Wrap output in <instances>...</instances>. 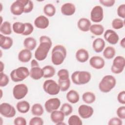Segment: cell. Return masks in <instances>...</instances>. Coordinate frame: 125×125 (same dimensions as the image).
Returning a JSON list of instances; mask_svg holds the SVG:
<instances>
[{
    "label": "cell",
    "mask_w": 125,
    "mask_h": 125,
    "mask_svg": "<svg viewBox=\"0 0 125 125\" xmlns=\"http://www.w3.org/2000/svg\"><path fill=\"white\" fill-rule=\"evenodd\" d=\"M116 84L115 78L111 75L104 76L99 84L100 90L103 93H108L114 88Z\"/></svg>",
    "instance_id": "3"
},
{
    "label": "cell",
    "mask_w": 125,
    "mask_h": 125,
    "mask_svg": "<svg viewBox=\"0 0 125 125\" xmlns=\"http://www.w3.org/2000/svg\"><path fill=\"white\" fill-rule=\"evenodd\" d=\"M43 71V77L44 78H51L55 74L56 71L54 67L51 65H45L42 68Z\"/></svg>",
    "instance_id": "32"
},
{
    "label": "cell",
    "mask_w": 125,
    "mask_h": 125,
    "mask_svg": "<svg viewBox=\"0 0 125 125\" xmlns=\"http://www.w3.org/2000/svg\"><path fill=\"white\" fill-rule=\"evenodd\" d=\"M29 75V69L24 66H20L13 69L10 74L11 80L14 82H21L28 77Z\"/></svg>",
    "instance_id": "5"
},
{
    "label": "cell",
    "mask_w": 125,
    "mask_h": 125,
    "mask_svg": "<svg viewBox=\"0 0 125 125\" xmlns=\"http://www.w3.org/2000/svg\"><path fill=\"white\" fill-rule=\"evenodd\" d=\"M31 112L33 115L36 116H42L44 112L42 105L39 103L34 104L31 107Z\"/></svg>",
    "instance_id": "35"
},
{
    "label": "cell",
    "mask_w": 125,
    "mask_h": 125,
    "mask_svg": "<svg viewBox=\"0 0 125 125\" xmlns=\"http://www.w3.org/2000/svg\"><path fill=\"white\" fill-rule=\"evenodd\" d=\"M91 74L86 71H76L71 76L72 82L76 85H82L87 83L91 80Z\"/></svg>",
    "instance_id": "4"
},
{
    "label": "cell",
    "mask_w": 125,
    "mask_h": 125,
    "mask_svg": "<svg viewBox=\"0 0 125 125\" xmlns=\"http://www.w3.org/2000/svg\"><path fill=\"white\" fill-rule=\"evenodd\" d=\"M24 5L21 0H17L12 3L10 6V11L16 16H20L24 13Z\"/></svg>",
    "instance_id": "14"
},
{
    "label": "cell",
    "mask_w": 125,
    "mask_h": 125,
    "mask_svg": "<svg viewBox=\"0 0 125 125\" xmlns=\"http://www.w3.org/2000/svg\"><path fill=\"white\" fill-rule=\"evenodd\" d=\"M0 33L3 35H10L12 33L11 25L10 22L8 21H5L2 23L0 26Z\"/></svg>",
    "instance_id": "30"
},
{
    "label": "cell",
    "mask_w": 125,
    "mask_h": 125,
    "mask_svg": "<svg viewBox=\"0 0 125 125\" xmlns=\"http://www.w3.org/2000/svg\"><path fill=\"white\" fill-rule=\"evenodd\" d=\"M68 124L69 125H82L83 122L78 115H72L68 118Z\"/></svg>",
    "instance_id": "37"
},
{
    "label": "cell",
    "mask_w": 125,
    "mask_h": 125,
    "mask_svg": "<svg viewBox=\"0 0 125 125\" xmlns=\"http://www.w3.org/2000/svg\"><path fill=\"white\" fill-rule=\"evenodd\" d=\"M30 105L26 101H21L17 103L16 104V108L18 111L21 113H26L28 112L30 109Z\"/></svg>",
    "instance_id": "26"
},
{
    "label": "cell",
    "mask_w": 125,
    "mask_h": 125,
    "mask_svg": "<svg viewBox=\"0 0 125 125\" xmlns=\"http://www.w3.org/2000/svg\"><path fill=\"white\" fill-rule=\"evenodd\" d=\"M99 2L101 4L105 7H109L113 6L115 3V0H100Z\"/></svg>",
    "instance_id": "49"
},
{
    "label": "cell",
    "mask_w": 125,
    "mask_h": 125,
    "mask_svg": "<svg viewBox=\"0 0 125 125\" xmlns=\"http://www.w3.org/2000/svg\"><path fill=\"white\" fill-rule=\"evenodd\" d=\"M70 79H67L64 80H58V84L60 86V90L62 91L65 92L67 90L70 86Z\"/></svg>",
    "instance_id": "36"
},
{
    "label": "cell",
    "mask_w": 125,
    "mask_h": 125,
    "mask_svg": "<svg viewBox=\"0 0 125 125\" xmlns=\"http://www.w3.org/2000/svg\"><path fill=\"white\" fill-rule=\"evenodd\" d=\"M56 8L55 6L51 3L45 4L43 7V12L45 15L48 17H52L56 13Z\"/></svg>",
    "instance_id": "33"
},
{
    "label": "cell",
    "mask_w": 125,
    "mask_h": 125,
    "mask_svg": "<svg viewBox=\"0 0 125 125\" xmlns=\"http://www.w3.org/2000/svg\"><path fill=\"white\" fill-rule=\"evenodd\" d=\"M31 67H38V66H39V64L38 63V62L35 60V59H33L31 61Z\"/></svg>",
    "instance_id": "51"
},
{
    "label": "cell",
    "mask_w": 125,
    "mask_h": 125,
    "mask_svg": "<svg viewBox=\"0 0 125 125\" xmlns=\"http://www.w3.org/2000/svg\"><path fill=\"white\" fill-rule=\"evenodd\" d=\"M64 113L61 110H54L51 112L50 118L52 122L57 125L58 123L63 122L64 119Z\"/></svg>",
    "instance_id": "21"
},
{
    "label": "cell",
    "mask_w": 125,
    "mask_h": 125,
    "mask_svg": "<svg viewBox=\"0 0 125 125\" xmlns=\"http://www.w3.org/2000/svg\"><path fill=\"white\" fill-rule=\"evenodd\" d=\"M25 28V23L21 22H15L12 25V29L14 33L18 34H22Z\"/></svg>",
    "instance_id": "31"
},
{
    "label": "cell",
    "mask_w": 125,
    "mask_h": 125,
    "mask_svg": "<svg viewBox=\"0 0 125 125\" xmlns=\"http://www.w3.org/2000/svg\"><path fill=\"white\" fill-rule=\"evenodd\" d=\"M0 91H1V98H2V90L0 89Z\"/></svg>",
    "instance_id": "55"
},
{
    "label": "cell",
    "mask_w": 125,
    "mask_h": 125,
    "mask_svg": "<svg viewBox=\"0 0 125 125\" xmlns=\"http://www.w3.org/2000/svg\"><path fill=\"white\" fill-rule=\"evenodd\" d=\"M116 114L121 119H125V106L123 105L119 107L116 110Z\"/></svg>",
    "instance_id": "45"
},
{
    "label": "cell",
    "mask_w": 125,
    "mask_h": 125,
    "mask_svg": "<svg viewBox=\"0 0 125 125\" xmlns=\"http://www.w3.org/2000/svg\"><path fill=\"white\" fill-rule=\"evenodd\" d=\"M122 120L119 117L112 118L108 121V125H122Z\"/></svg>",
    "instance_id": "47"
},
{
    "label": "cell",
    "mask_w": 125,
    "mask_h": 125,
    "mask_svg": "<svg viewBox=\"0 0 125 125\" xmlns=\"http://www.w3.org/2000/svg\"><path fill=\"white\" fill-rule=\"evenodd\" d=\"M78 113L83 119H88L93 114V108L86 104H82L78 108Z\"/></svg>",
    "instance_id": "12"
},
{
    "label": "cell",
    "mask_w": 125,
    "mask_h": 125,
    "mask_svg": "<svg viewBox=\"0 0 125 125\" xmlns=\"http://www.w3.org/2000/svg\"><path fill=\"white\" fill-rule=\"evenodd\" d=\"M112 27L115 29H120L122 28L124 26V21L121 19H114L111 23Z\"/></svg>",
    "instance_id": "40"
},
{
    "label": "cell",
    "mask_w": 125,
    "mask_h": 125,
    "mask_svg": "<svg viewBox=\"0 0 125 125\" xmlns=\"http://www.w3.org/2000/svg\"><path fill=\"white\" fill-rule=\"evenodd\" d=\"M104 37L106 42L112 45L116 44L119 40L118 34L112 29L106 30L104 33Z\"/></svg>",
    "instance_id": "13"
},
{
    "label": "cell",
    "mask_w": 125,
    "mask_h": 125,
    "mask_svg": "<svg viewBox=\"0 0 125 125\" xmlns=\"http://www.w3.org/2000/svg\"><path fill=\"white\" fill-rule=\"evenodd\" d=\"M91 23L90 20L86 18H80L77 22L78 28L83 32H87L90 30Z\"/></svg>",
    "instance_id": "19"
},
{
    "label": "cell",
    "mask_w": 125,
    "mask_h": 125,
    "mask_svg": "<svg viewBox=\"0 0 125 125\" xmlns=\"http://www.w3.org/2000/svg\"><path fill=\"white\" fill-rule=\"evenodd\" d=\"M105 43L104 39L101 38H96L92 43V48L96 53H100L104 48Z\"/></svg>",
    "instance_id": "23"
},
{
    "label": "cell",
    "mask_w": 125,
    "mask_h": 125,
    "mask_svg": "<svg viewBox=\"0 0 125 125\" xmlns=\"http://www.w3.org/2000/svg\"><path fill=\"white\" fill-rule=\"evenodd\" d=\"M89 64L92 67L96 69H101L104 66L105 62L101 57L94 56L90 59Z\"/></svg>",
    "instance_id": "15"
},
{
    "label": "cell",
    "mask_w": 125,
    "mask_h": 125,
    "mask_svg": "<svg viewBox=\"0 0 125 125\" xmlns=\"http://www.w3.org/2000/svg\"><path fill=\"white\" fill-rule=\"evenodd\" d=\"M120 44L123 48H125V38H123L121 40Z\"/></svg>",
    "instance_id": "52"
},
{
    "label": "cell",
    "mask_w": 125,
    "mask_h": 125,
    "mask_svg": "<svg viewBox=\"0 0 125 125\" xmlns=\"http://www.w3.org/2000/svg\"><path fill=\"white\" fill-rule=\"evenodd\" d=\"M0 113L4 117H14L16 113L15 107L7 103H3L0 104Z\"/></svg>",
    "instance_id": "9"
},
{
    "label": "cell",
    "mask_w": 125,
    "mask_h": 125,
    "mask_svg": "<svg viewBox=\"0 0 125 125\" xmlns=\"http://www.w3.org/2000/svg\"><path fill=\"white\" fill-rule=\"evenodd\" d=\"M67 101L71 104H76L80 100V95L78 92L75 90H69L66 95Z\"/></svg>",
    "instance_id": "25"
},
{
    "label": "cell",
    "mask_w": 125,
    "mask_h": 125,
    "mask_svg": "<svg viewBox=\"0 0 125 125\" xmlns=\"http://www.w3.org/2000/svg\"><path fill=\"white\" fill-rule=\"evenodd\" d=\"M0 72H2L4 68V64L2 61L0 62Z\"/></svg>",
    "instance_id": "53"
},
{
    "label": "cell",
    "mask_w": 125,
    "mask_h": 125,
    "mask_svg": "<svg viewBox=\"0 0 125 125\" xmlns=\"http://www.w3.org/2000/svg\"><path fill=\"white\" fill-rule=\"evenodd\" d=\"M28 89L27 86L24 83L15 85L13 88V95L15 99L21 100L27 94Z\"/></svg>",
    "instance_id": "8"
},
{
    "label": "cell",
    "mask_w": 125,
    "mask_h": 125,
    "mask_svg": "<svg viewBox=\"0 0 125 125\" xmlns=\"http://www.w3.org/2000/svg\"><path fill=\"white\" fill-rule=\"evenodd\" d=\"M116 54L115 49L111 46H108L104 49L103 51L104 57L107 60L113 58Z\"/></svg>",
    "instance_id": "34"
},
{
    "label": "cell",
    "mask_w": 125,
    "mask_h": 125,
    "mask_svg": "<svg viewBox=\"0 0 125 125\" xmlns=\"http://www.w3.org/2000/svg\"><path fill=\"white\" fill-rule=\"evenodd\" d=\"M52 42L50 38L46 36H42L40 38V45L35 52V58L39 61L44 60L52 46Z\"/></svg>",
    "instance_id": "1"
},
{
    "label": "cell",
    "mask_w": 125,
    "mask_h": 125,
    "mask_svg": "<svg viewBox=\"0 0 125 125\" xmlns=\"http://www.w3.org/2000/svg\"><path fill=\"white\" fill-rule=\"evenodd\" d=\"M125 91L123 90L119 93L117 96V100L119 103L125 104Z\"/></svg>",
    "instance_id": "50"
},
{
    "label": "cell",
    "mask_w": 125,
    "mask_h": 125,
    "mask_svg": "<svg viewBox=\"0 0 125 125\" xmlns=\"http://www.w3.org/2000/svg\"><path fill=\"white\" fill-rule=\"evenodd\" d=\"M35 26L39 29H44L48 27L49 25V21L48 19L43 15H40L37 17L34 21Z\"/></svg>",
    "instance_id": "16"
},
{
    "label": "cell",
    "mask_w": 125,
    "mask_h": 125,
    "mask_svg": "<svg viewBox=\"0 0 125 125\" xmlns=\"http://www.w3.org/2000/svg\"><path fill=\"white\" fill-rule=\"evenodd\" d=\"M59 79L64 80L69 79V74L68 71L66 69H61L57 73Z\"/></svg>",
    "instance_id": "41"
},
{
    "label": "cell",
    "mask_w": 125,
    "mask_h": 125,
    "mask_svg": "<svg viewBox=\"0 0 125 125\" xmlns=\"http://www.w3.org/2000/svg\"><path fill=\"white\" fill-rule=\"evenodd\" d=\"M117 14L119 17L121 18L125 19V4H122L120 5L117 8Z\"/></svg>",
    "instance_id": "46"
},
{
    "label": "cell",
    "mask_w": 125,
    "mask_h": 125,
    "mask_svg": "<svg viewBox=\"0 0 125 125\" xmlns=\"http://www.w3.org/2000/svg\"><path fill=\"white\" fill-rule=\"evenodd\" d=\"M66 55V49L64 46L61 44L55 45L52 50V62L55 65H61L64 62Z\"/></svg>",
    "instance_id": "2"
},
{
    "label": "cell",
    "mask_w": 125,
    "mask_h": 125,
    "mask_svg": "<svg viewBox=\"0 0 125 125\" xmlns=\"http://www.w3.org/2000/svg\"><path fill=\"white\" fill-rule=\"evenodd\" d=\"M61 105V101L57 98H50L47 100L44 104V107L46 111L51 113L57 110Z\"/></svg>",
    "instance_id": "11"
},
{
    "label": "cell",
    "mask_w": 125,
    "mask_h": 125,
    "mask_svg": "<svg viewBox=\"0 0 125 125\" xmlns=\"http://www.w3.org/2000/svg\"><path fill=\"white\" fill-rule=\"evenodd\" d=\"M23 45L25 48L32 51L34 50L37 45V42L35 38L29 37L25 38L23 41Z\"/></svg>",
    "instance_id": "27"
},
{
    "label": "cell",
    "mask_w": 125,
    "mask_h": 125,
    "mask_svg": "<svg viewBox=\"0 0 125 125\" xmlns=\"http://www.w3.org/2000/svg\"><path fill=\"white\" fill-rule=\"evenodd\" d=\"M44 91L50 95H56L61 91L58 83L54 80L49 79L44 81L43 83Z\"/></svg>",
    "instance_id": "6"
},
{
    "label": "cell",
    "mask_w": 125,
    "mask_h": 125,
    "mask_svg": "<svg viewBox=\"0 0 125 125\" xmlns=\"http://www.w3.org/2000/svg\"><path fill=\"white\" fill-rule=\"evenodd\" d=\"M43 124V120L39 116L33 117L30 120L29 122V125H42Z\"/></svg>",
    "instance_id": "43"
},
{
    "label": "cell",
    "mask_w": 125,
    "mask_h": 125,
    "mask_svg": "<svg viewBox=\"0 0 125 125\" xmlns=\"http://www.w3.org/2000/svg\"><path fill=\"white\" fill-rule=\"evenodd\" d=\"M21 1L24 5V13H28L33 10L34 8V3L32 0H21Z\"/></svg>",
    "instance_id": "39"
},
{
    "label": "cell",
    "mask_w": 125,
    "mask_h": 125,
    "mask_svg": "<svg viewBox=\"0 0 125 125\" xmlns=\"http://www.w3.org/2000/svg\"><path fill=\"white\" fill-rule=\"evenodd\" d=\"M65 125V124L63 122H60V123H59L57 124V125Z\"/></svg>",
    "instance_id": "54"
},
{
    "label": "cell",
    "mask_w": 125,
    "mask_h": 125,
    "mask_svg": "<svg viewBox=\"0 0 125 125\" xmlns=\"http://www.w3.org/2000/svg\"><path fill=\"white\" fill-rule=\"evenodd\" d=\"M26 119L22 117H17L14 120V124L15 125H26Z\"/></svg>",
    "instance_id": "48"
},
{
    "label": "cell",
    "mask_w": 125,
    "mask_h": 125,
    "mask_svg": "<svg viewBox=\"0 0 125 125\" xmlns=\"http://www.w3.org/2000/svg\"><path fill=\"white\" fill-rule=\"evenodd\" d=\"M76 60L80 62H85L89 59V53L87 50L84 48L78 49L75 54Z\"/></svg>",
    "instance_id": "20"
},
{
    "label": "cell",
    "mask_w": 125,
    "mask_h": 125,
    "mask_svg": "<svg viewBox=\"0 0 125 125\" xmlns=\"http://www.w3.org/2000/svg\"><path fill=\"white\" fill-rule=\"evenodd\" d=\"M104 27L100 24H94L91 25L90 32L96 36L102 35L104 32Z\"/></svg>",
    "instance_id": "29"
},
{
    "label": "cell",
    "mask_w": 125,
    "mask_h": 125,
    "mask_svg": "<svg viewBox=\"0 0 125 125\" xmlns=\"http://www.w3.org/2000/svg\"><path fill=\"white\" fill-rule=\"evenodd\" d=\"M0 86L5 87L9 82V79L8 76L3 72H0Z\"/></svg>",
    "instance_id": "42"
},
{
    "label": "cell",
    "mask_w": 125,
    "mask_h": 125,
    "mask_svg": "<svg viewBox=\"0 0 125 125\" xmlns=\"http://www.w3.org/2000/svg\"><path fill=\"white\" fill-rule=\"evenodd\" d=\"M125 67V58L121 56L116 57L113 61L111 67V72L114 74H120L122 73Z\"/></svg>",
    "instance_id": "7"
},
{
    "label": "cell",
    "mask_w": 125,
    "mask_h": 125,
    "mask_svg": "<svg viewBox=\"0 0 125 125\" xmlns=\"http://www.w3.org/2000/svg\"><path fill=\"white\" fill-rule=\"evenodd\" d=\"M104 19V10L100 5L95 6L90 12L91 20L96 23L100 22Z\"/></svg>",
    "instance_id": "10"
},
{
    "label": "cell",
    "mask_w": 125,
    "mask_h": 125,
    "mask_svg": "<svg viewBox=\"0 0 125 125\" xmlns=\"http://www.w3.org/2000/svg\"><path fill=\"white\" fill-rule=\"evenodd\" d=\"M76 11V7L74 4L71 2H67L62 4L61 6V13L65 16H69L73 15Z\"/></svg>",
    "instance_id": "17"
},
{
    "label": "cell",
    "mask_w": 125,
    "mask_h": 125,
    "mask_svg": "<svg viewBox=\"0 0 125 125\" xmlns=\"http://www.w3.org/2000/svg\"><path fill=\"white\" fill-rule=\"evenodd\" d=\"M82 99L83 101L87 104L93 103L96 100V96L95 94L92 92H85L82 95Z\"/></svg>",
    "instance_id": "28"
},
{
    "label": "cell",
    "mask_w": 125,
    "mask_h": 125,
    "mask_svg": "<svg viewBox=\"0 0 125 125\" xmlns=\"http://www.w3.org/2000/svg\"><path fill=\"white\" fill-rule=\"evenodd\" d=\"M13 39L8 36H5L2 34H0V46L4 50L10 49L13 45Z\"/></svg>",
    "instance_id": "18"
},
{
    "label": "cell",
    "mask_w": 125,
    "mask_h": 125,
    "mask_svg": "<svg viewBox=\"0 0 125 125\" xmlns=\"http://www.w3.org/2000/svg\"><path fill=\"white\" fill-rule=\"evenodd\" d=\"M32 58V53L30 50L25 48L20 51L18 54V60L22 62H29Z\"/></svg>",
    "instance_id": "22"
},
{
    "label": "cell",
    "mask_w": 125,
    "mask_h": 125,
    "mask_svg": "<svg viewBox=\"0 0 125 125\" xmlns=\"http://www.w3.org/2000/svg\"><path fill=\"white\" fill-rule=\"evenodd\" d=\"M60 110L64 113L65 116H67L72 113L73 111V107L70 104L68 103H64L61 106Z\"/></svg>",
    "instance_id": "38"
},
{
    "label": "cell",
    "mask_w": 125,
    "mask_h": 125,
    "mask_svg": "<svg viewBox=\"0 0 125 125\" xmlns=\"http://www.w3.org/2000/svg\"><path fill=\"white\" fill-rule=\"evenodd\" d=\"M30 77L35 80H38L43 77V71L42 68L40 66L31 67L30 70Z\"/></svg>",
    "instance_id": "24"
},
{
    "label": "cell",
    "mask_w": 125,
    "mask_h": 125,
    "mask_svg": "<svg viewBox=\"0 0 125 125\" xmlns=\"http://www.w3.org/2000/svg\"><path fill=\"white\" fill-rule=\"evenodd\" d=\"M25 28L24 32L22 34L23 36H28L30 35L34 30V27L33 25L30 22H25Z\"/></svg>",
    "instance_id": "44"
}]
</instances>
